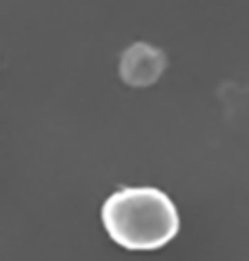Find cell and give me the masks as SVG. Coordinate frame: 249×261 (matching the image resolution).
<instances>
[{
    "mask_svg": "<svg viewBox=\"0 0 249 261\" xmlns=\"http://www.w3.org/2000/svg\"><path fill=\"white\" fill-rule=\"evenodd\" d=\"M102 222L119 246L153 251L176 236L180 227L175 203L154 187H122L103 202Z\"/></svg>",
    "mask_w": 249,
    "mask_h": 261,
    "instance_id": "6da1fadb",
    "label": "cell"
},
{
    "mask_svg": "<svg viewBox=\"0 0 249 261\" xmlns=\"http://www.w3.org/2000/svg\"><path fill=\"white\" fill-rule=\"evenodd\" d=\"M166 56L161 49L146 43H136L124 51L119 73L131 87H148L161 76Z\"/></svg>",
    "mask_w": 249,
    "mask_h": 261,
    "instance_id": "7a4b0ae2",
    "label": "cell"
}]
</instances>
